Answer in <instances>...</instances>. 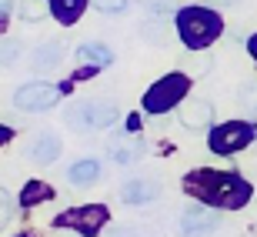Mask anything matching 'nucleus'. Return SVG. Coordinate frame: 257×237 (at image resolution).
<instances>
[{
    "instance_id": "26",
    "label": "nucleus",
    "mask_w": 257,
    "mask_h": 237,
    "mask_svg": "<svg viewBox=\"0 0 257 237\" xmlns=\"http://www.w3.org/2000/svg\"><path fill=\"white\" fill-rule=\"evenodd\" d=\"M247 50H250V57H254V60H257V34H254V37H250V40H247Z\"/></svg>"
},
{
    "instance_id": "15",
    "label": "nucleus",
    "mask_w": 257,
    "mask_h": 237,
    "mask_svg": "<svg viewBox=\"0 0 257 237\" xmlns=\"http://www.w3.org/2000/svg\"><path fill=\"white\" fill-rule=\"evenodd\" d=\"M144 154H147V141L144 137H127L124 144L114 147V161L117 164H134V161H141Z\"/></svg>"
},
{
    "instance_id": "10",
    "label": "nucleus",
    "mask_w": 257,
    "mask_h": 237,
    "mask_svg": "<svg viewBox=\"0 0 257 237\" xmlns=\"http://www.w3.org/2000/svg\"><path fill=\"white\" fill-rule=\"evenodd\" d=\"M60 151H64V144H60V137L57 134H37L34 141H30V147H27V157L30 161H37V164H54L60 157Z\"/></svg>"
},
{
    "instance_id": "20",
    "label": "nucleus",
    "mask_w": 257,
    "mask_h": 237,
    "mask_svg": "<svg viewBox=\"0 0 257 237\" xmlns=\"http://www.w3.org/2000/svg\"><path fill=\"white\" fill-rule=\"evenodd\" d=\"M20 54H24L20 40H0V67H14Z\"/></svg>"
},
{
    "instance_id": "8",
    "label": "nucleus",
    "mask_w": 257,
    "mask_h": 237,
    "mask_svg": "<svg viewBox=\"0 0 257 237\" xmlns=\"http://www.w3.org/2000/svg\"><path fill=\"white\" fill-rule=\"evenodd\" d=\"M220 227V217L210 207H187L181 214V234L184 237H207Z\"/></svg>"
},
{
    "instance_id": "3",
    "label": "nucleus",
    "mask_w": 257,
    "mask_h": 237,
    "mask_svg": "<svg viewBox=\"0 0 257 237\" xmlns=\"http://www.w3.org/2000/svg\"><path fill=\"white\" fill-rule=\"evenodd\" d=\"M67 127H77V131H107L117 124V107L110 100H94V97H84L77 104L67 107L64 114Z\"/></svg>"
},
{
    "instance_id": "22",
    "label": "nucleus",
    "mask_w": 257,
    "mask_h": 237,
    "mask_svg": "<svg viewBox=\"0 0 257 237\" xmlns=\"http://www.w3.org/2000/svg\"><path fill=\"white\" fill-rule=\"evenodd\" d=\"M127 4L131 0H94V7L100 10V14H110V17H117V14H124Z\"/></svg>"
},
{
    "instance_id": "21",
    "label": "nucleus",
    "mask_w": 257,
    "mask_h": 237,
    "mask_svg": "<svg viewBox=\"0 0 257 237\" xmlns=\"http://www.w3.org/2000/svg\"><path fill=\"white\" fill-rule=\"evenodd\" d=\"M137 4H141L147 14H157V17H164V14H171V10H174V4H177V0H137Z\"/></svg>"
},
{
    "instance_id": "1",
    "label": "nucleus",
    "mask_w": 257,
    "mask_h": 237,
    "mask_svg": "<svg viewBox=\"0 0 257 237\" xmlns=\"http://www.w3.org/2000/svg\"><path fill=\"white\" fill-rule=\"evenodd\" d=\"M184 187L194 197L207 200V207L237 210L250 200V184L237 174H220V171H194L184 177Z\"/></svg>"
},
{
    "instance_id": "4",
    "label": "nucleus",
    "mask_w": 257,
    "mask_h": 237,
    "mask_svg": "<svg viewBox=\"0 0 257 237\" xmlns=\"http://www.w3.org/2000/svg\"><path fill=\"white\" fill-rule=\"evenodd\" d=\"M187 87H191V77H187V74H167V77H161V80L144 94V110L154 114V117L174 110V107L187 97Z\"/></svg>"
},
{
    "instance_id": "18",
    "label": "nucleus",
    "mask_w": 257,
    "mask_h": 237,
    "mask_svg": "<svg viewBox=\"0 0 257 237\" xmlns=\"http://www.w3.org/2000/svg\"><path fill=\"white\" fill-rule=\"evenodd\" d=\"M47 197H54V190L47 184H40V180H30L27 187H24V194H20V204L34 207V204H40V200H47Z\"/></svg>"
},
{
    "instance_id": "16",
    "label": "nucleus",
    "mask_w": 257,
    "mask_h": 237,
    "mask_svg": "<svg viewBox=\"0 0 257 237\" xmlns=\"http://www.w3.org/2000/svg\"><path fill=\"white\" fill-rule=\"evenodd\" d=\"M47 4H50V14H54L60 24H74L87 7V0H47Z\"/></svg>"
},
{
    "instance_id": "25",
    "label": "nucleus",
    "mask_w": 257,
    "mask_h": 237,
    "mask_svg": "<svg viewBox=\"0 0 257 237\" xmlns=\"http://www.w3.org/2000/svg\"><path fill=\"white\" fill-rule=\"evenodd\" d=\"M210 67H214V60H210V57H200V60H191L184 74H187V77H191V74H207Z\"/></svg>"
},
{
    "instance_id": "12",
    "label": "nucleus",
    "mask_w": 257,
    "mask_h": 237,
    "mask_svg": "<svg viewBox=\"0 0 257 237\" xmlns=\"http://www.w3.org/2000/svg\"><path fill=\"white\" fill-rule=\"evenodd\" d=\"M60 60H64V40H47V44H40V47L34 50L30 67H34L37 74H47V70H57Z\"/></svg>"
},
{
    "instance_id": "13",
    "label": "nucleus",
    "mask_w": 257,
    "mask_h": 237,
    "mask_svg": "<svg viewBox=\"0 0 257 237\" xmlns=\"http://www.w3.org/2000/svg\"><path fill=\"white\" fill-rule=\"evenodd\" d=\"M67 180L70 184H97L100 180V164L97 161H74L70 167H67Z\"/></svg>"
},
{
    "instance_id": "29",
    "label": "nucleus",
    "mask_w": 257,
    "mask_h": 237,
    "mask_svg": "<svg viewBox=\"0 0 257 237\" xmlns=\"http://www.w3.org/2000/svg\"><path fill=\"white\" fill-rule=\"evenodd\" d=\"M10 141V127H0V144H7Z\"/></svg>"
},
{
    "instance_id": "24",
    "label": "nucleus",
    "mask_w": 257,
    "mask_h": 237,
    "mask_svg": "<svg viewBox=\"0 0 257 237\" xmlns=\"http://www.w3.org/2000/svg\"><path fill=\"white\" fill-rule=\"evenodd\" d=\"M240 104L247 107V110H254V114H257V84H247L244 90H240Z\"/></svg>"
},
{
    "instance_id": "7",
    "label": "nucleus",
    "mask_w": 257,
    "mask_h": 237,
    "mask_svg": "<svg viewBox=\"0 0 257 237\" xmlns=\"http://www.w3.org/2000/svg\"><path fill=\"white\" fill-rule=\"evenodd\" d=\"M60 97V84H24L17 87V94H14V107L17 110H27V114H40V110H47L50 104H57Z\"/></svg>"
},
{
    "instance_id": "14",
    "label": "nucleus",
    "mask_w": 257,
    "mask_h": 237,
    "mask_svg": "<svg viewBox=\"0 0 257 237\" xmlns=\"http://www.w3.org/2000/svg\"><path fill=\"white\" fill-rule=\"evenodd\" d=\"M77 60L80 64H90V67H110L114 64V54L100 44H80L77 47Z\"/></svg>"
},
{
    "instance_id": "30",
    "label": "nucleus",
    "mask_w": 257,
    "mask_h": 237,
    "mask_svg": "<svg viewBox=\"0 0 257 237\" xmlns=\"http://www.w3.org/2000/svg\"><path fill=\"white\" fill-rule=\"evenodd\" d=\"M24 237H30V234H24Z\"/></svg>"
},
{
    "instance_id": "19",
    "label": "nucleus",
    "mask_w": 257,
    "mask_h": 237,
    "mask_svg": "<svg viewBox=\"0 0 257 237\" xmlns=\"http://www.w3.org/2000/svg\"><path fill=\"white\" fill-rule=\"evenodd\" d=\"M50 14V4L47 0H24L20 4V20H27V24H37Z\"/></svg>"
},
{
    "instance_id": "27",
    "label": "nucleus",
    "mask_w": 257,
    "mask_h": 237,
    "mask_svg": "<svg viewBox=\"0 0 257 237\" xmlns=\"http://www.w3.org/2000/svg\"><path fill=\"white\" fill-rule=\"evenodd\" d=\"M7 10H10V0H0V24H4V17H7Z\"/></svg>"
},
{
    "instance_id": "2",
    "label": "nucleus",
    "mask_w": 257,
    "mask_h": 237,
    "mask_svg": "<svg viewBox=\"0 0 257 237\" xmlns=\"http://www.w3.org/2000/svg\"><path fill=\"white\" fill-rule=\"evenodd\" d=\"M220 30H224L220 17L207 7H184L181 14H177V34H181V40L191 50L210 47V44L220 37Z\"/></svg>"
},
{
    "instance_id": "28",
    "label": "nucleus",
    "mask_w": 257,
    "mask_h": 237,
    "mask_svg": "<svg viewBox=\"0 0 257 237\" xmlns=\"http://www.w3.org/2000/svg\"><path fill=\"white\" fill-rule=\"evenodd\" d=\"M210 4H217V7H234V4H240V0H210Z\"/></svg>"
},
{
    "instance_id": "6",
    "label": "nucleus",
    "mask_w": 257,
    "mask_h": 237,
    "mask_svg": "<svg viewBox=\"0 0 257 237\" xmlns=\"http://www.w3.org/2000/svg\"><path fill=\"white\" fill-rule=\"evenodd\" d=\"M107 207L104 204H84V207H74V210H64L57 217V227H74L80 230L84 237H94L100 234V227L107 224Z\"/></svg>"
},
{
    "instance_id": "5",
    "label": "nucleus",
    "mask_w": 257,
    "mask_h": 237,
    "mask_svg": "<svg viewBox=\"0 0 257 237\" xmlns=\"http://www.w3.org/2000/svg\"><path fill=\"white\" fill-rule=\"evenodd\" d=\"M254 124H237V121H230V124H220V127H214L207 137L210 144V151L214 154H237L244 151L250 141H254Z\"/></svg>"
},
{
    "instance_id": "11",
    "label": "nucleus",
    "mask_w": 257,
    "mask_h": 237,
    "mask_svg": "<svg viewBox=\"0 0 257 237\" xmlns=\"http://www.w3.org/2000/svg\"><path fill=\"white\" fill-rule=\"evenodd\" d=\"M161 194V184L157 180H151V177H131L120 187V200L124 204H147V200H154Z\"/></svg>"
},
{
    "instance_id": "9",
    "label": "nucleus",
    "mask_w": 257,
    "mask_h": 237,
    "mask_svg": "<svg viewBox=\"0 0 257 237\" xmlns=\"http://www.w3.org/2000/svg\"><path fill=\"white\" fill-rule=\"evenodd\" d=\"M181 124L187 127V131H204V127H210V121H214V104L210 100H204V97H184L181 100Z\"/></svg>"
},
{
    "instance_id": "23",
    "label": "nucleus",
    "mask_w": 257,
    "mask_h": 237,
    "mask_svg": "<svg viewBox=\"0 0 257 237\" xmlns=\"http://www.w3.org/2000/svg\"><path fill=\"white\" fill-rule=\"evenodd\" d=\"M10 214H14V200H10V194L4 187H0V227L10 220Z\"/></svg>"
},
{
    "instance_id": "17",
    "label": "nucleus",
    "mask_w": 257,
    "mask_h": 237,
    "mask_svg": "<svg viewBox=\"0 0 257 237\" xmlns=\"http://www.w3.org/2000/svg\"><path fill=\"white\" fill-rule=\"evenodd\" d=\"M141 37L147 40V44H167L174 34H171V24H167L164 17H157V20H147V24L141 27Z\"/></svg>"
}]
</instances>
